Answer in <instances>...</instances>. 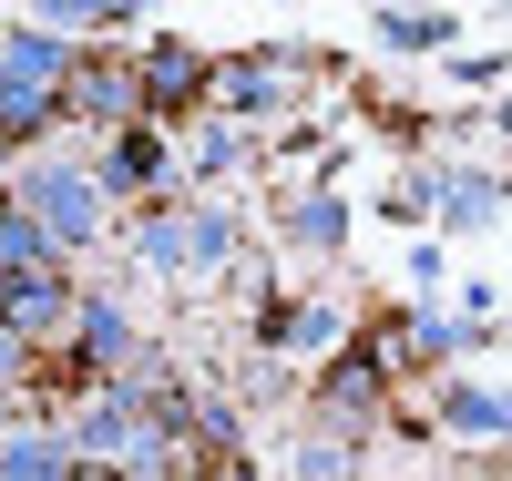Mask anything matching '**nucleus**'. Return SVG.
I'll list each match as a JSON object with an SVG mask.
<instances>
[{
  "label": "nucleus",
  "mask_w": 512,
  "mask_h": 481,
  "mask_svg": "<svg viewBox=\"0 0 512 481\" xmlns=\"http://www.w3.org/2000/svg\"><path fill=\"white\" fill-rule=\"evenodd\" d=\"M52 308H72V297H62V277H52V267H31V277H0V318H21V328H41V318H52Z\"/></svg>",
  "instance_id": "f257e3e1"
},
{
  "label": "nucleus",
  "mask_w": 512,
  "mask_h": 481,
  "mask_svg": "<svg viewBox=\"0 0 512 481\" xmlns=\"http://www.w3.org/2000/svg\"><path fill=\"white\" fill-rule=\"evenodd\" d=\"M31 205H41V215H62V236H93V215H103V195H93V185H72V174H41Z\"/></svg>",
  "instance_id": "f03ea898"
},
{
  "label": "nucleus",
  "mask_w": 512,
  "mask_h": 481,
  "mask_svg": "<svg viewBox=\"0 0 512 481\" xmlns=\"http://www.w3.org/2000/svg\"><path fill=\"white\" fill-rule=\"evenodd\" d=\"M0 267H41V226H31V215H11V205H0Z\"/></svg>",
  "instance_id": "7ed1b4c3"
},
{
  "label": "nucleus",
  "mask_w": 512,
  "mask_h": 481,
  "mask_svg": "<svg viewBox=\"0 0 512 481\" xmlns=\"http://www.w3.org/2000/svg\"><path fill=\"white\" fill-rule=\"evenodd\" d=\"M195 82H205L195 52H154V62H144V93H195Z\"/></svg>",
  "instance_id": "20e7f679"
},
{
  "label": "nucleus",
  "mask_w": 512,
  "mask_h": 481,
  "mask_svg": "<svg viewBox=\"0 0 512 481\" xmlns=\"http://www.w3.org/2000/svg\"><path fill=\"white\" fill-rule=\"evenodd\" d=\"M41 123H52V103L21 93V82H0V134H41Z\"/></svg>",
  "instance_id": "39448f33"
},
{
  "label": "nucleus",
  "mask_w": 512,
  "mask_h": 481,
  "mask_svg": "<svg viewBox=\"0 0 512 481\" xmlns=\"http://www.w3.org/2000/svg\"><path fill=\"white\" fill-rule=\"evenodd\" d=\"M82 348H93V359H113V348H123V318H113V308H93V318H82Z\"/></svg>",
  "instance_id": "423d86ee"
},
{
  "label": "nucleus",
  "mask_w": 512,
  "mask_h": 481,
  "mask_svg": "<svg viewBox=\"0 0 512 481\" xmlns=\"http://www.w3.org/2000/svg\"><path fill=\"white\" fill-rule=\"evenodd\" d=\"M0 481H52V451H0Z\"/></svg>",
  "instance_id": "0eeeda50"
}]
</instances>
